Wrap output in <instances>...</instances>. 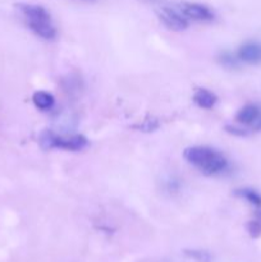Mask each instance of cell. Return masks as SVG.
<instances>
[{
    "label": "cell",
    "mask_w": 261,
    "mask_h": 262,
    "mask_svg": "<svg viewBox=\"0 0 261 262\" xmlns=\"http://www.w3.org/2000/svg\"><path fill=\"white\" fill-rule=\"evenodd\" d=\"M184 159L205 176H216L228 170L227 158L217 150L207 146H192L184 150Z\"/></svg>",
    "instance_id": "cell-1"
},
{
    "label": "cell",
    "mask_w": 261,
    "mask_h": 262,
    "mask_svg": "<svg viewBox=\"0 0 261 262\" xmlns=\"http://www.w3.org/2000/svg\"><path fill=\"white\" fill-rule=\"evenodd\" d=\"M19 12L25 17L30 30L44 40H54L56 37V28L51 15L42 5L20 3L17 5Z\"/></svg>",
    "instance_id": "cell-2"
},
{
    "label": "cell",
    "mask_w": 261,
    "mask_h": 262,
    "mask_svg": "<svg viewBox=\"0 0 261 262\" xmlns=\"http://www.w3.org/2000/svg\"><path fill=\"white\" fill-rule=\"evenodd\" d=\"M38 142L42 150L51 148H61L67 151H81L87 146V138L82 135H73L69 137H63L53 133L51 130L45 129L41 132Z\"/></svg>",
    "instance_id": "cell-3"
},
{
    "label": "cell",
    "mask_w": 261,
    "mask_h": 262,
    "mask_svg": "<svg viewBox=\"0 0 261 262\" xmlns=\"http://www.w3.org/2000/svg\"><path fill=\"white\" fill-rule=\"evenodd\" d=\"M158 17L163 25L171 31H183L188 27V19L182 14L181 10L171 7H161L158 10Z\"/></svg>",
    "instance_id": "cell-4"
},
{
    "label": "cell",
    "mask_w": 261,
    "mask_h": 262,
    "mask_svg": "<svg viewBox=\"0 0 261 262\" xmlns=\"http://www.w3.org/2000/svg\"><path fill=\"white\" fill-rule=\"evenodd\" d=\"M179 10L187 19L196 22H211L214 19V13L209 7L199 3L183 2L179 4Z\"/></svg>",
    "instance_id": "cell-5"
},
{
    "label": "cell",
    "mask_w": 261,
    "mask_h": 262,
    "mask_svg": "<svg viewBox=\"0 0 261 262\" xmlns=\"http://www.w3.org/2000/svg\"><path fill=\"white\" fill-rule=\"evenodd\" d=\"M237 58L240 59V61L251 66L261 64V42L248 41L241 45L237 51Z\"/></svg>",
    "instance_id": "cell-6"
},
{
    "label": "cell",
    "mask_w": 261,
    "mask_h": 262,
    "mask_svg": "<svg viewBox=\"0 0 261 262\" xmlns=\"http://www.w3.org/2000/svg\"><path fill=\"white\" fill-rule=\"evenodd\" d=\"M261 115L260 107L256 104H247L242 107V109L238 110L237 115H235V119L240 123L246 125H252L256 120L258 119V117Z\"/></svg>",
    "instance_id": "cell-7"
},
{
    "label": "cell",
    "mask_w": 261,
    "mask_h": 262,
    "mask_svg": "<svg viewBox=\"0 0 261 262\" xmlns=\"http://www.w3.org/2000/svg\"><path fill=\"white\" fill-rule=\"evenodd\" d=\"M193 101L196 102V105L201 109H212L215 106L217 101L216 95L212 94L211 91L206 89H197L196 92L193 95Z\"/></svg>",
    "instance_id": "cell-8"
},
{
    "label": "cell",
    "mask_w": 261,
    "mask_h": 262,
    "mask_svg": "<svg viewBox=\"0 0 261 262\" xmlns=\"http://www.w3.org/2000/svg\"><path fill=\"white\" fill-rule=\"evenodd\" d=\"M32 101L35 104V106L40 110H49L53 107L54 102V96L51 94L46 91H36L32 96Z\"/></svg>",
    "instance_id": "cell-9"
},
{
    "label": "cell",
    "mask_w": 261,
    "mask_h": 262,
    "mask_svg": "<svg viewBox=\"0 0 261 262\" xmlns=\"http://www.w3.org/2000/svg\"><path fill=\"white\" fill-rule=\"evenodd\" d=\"M235 196L241 197L245 201H247L248 204H251L252 206L261 209V194L257 191L252 188H240L234 191Z\"/></svg>",
    "instance_id": "cell-10"
},
{
    "label": "cell",
    "mask_w": 261,
    "mask_h": 262,
    "mask_svg": "<svg viewBox=\"0 0 261 262\" xmlns=\"http://www.w3.org/2000/svg\"><path fill=\"white\" fill-rule=\"evenodd\" d=\"M219 63L227 69H237L240 67V59L229 51H224L219 55Z\"/></svg>",
    "instance_id": "cell-11"
},
{
    "label": "cell",
    "mask_w": 261,
    "mask_h": 262,
    "mask_svg": "<svg viewBox=\"0 0 261 262\" xmlns=\"http://www.w3.org/2000/svg\"><path fill=\"white\" fill-rule=\"evenodd\" d=\"M184 255L187 256L191 260L197 261V262H211L212 256L210 255L207 251L204 250H186L184 251Z\"/></svg>",
    "instance_id": "cell-12"
},
{
    "label": "cell",
    "mask_w": 261,
    "mask_h": 262,
    "mask_svg": "<svg viewBox=\"0 0 261 262\" xmlns=\"http://www.w3.org/2000/svg\"><path fill=\"white\" fill-rule=\"evenodd\" d=\"M247 232L251 238H260L261 237V222L260 220H251L247 224Z\"/></svg>",
    "instance_id": "cell-13"
},
{
    "label": "cell",
    "mask_w": 261,
    "mask_h": 262,
    "mask_svg": "<svg viewBox=\"0 0 261 262\" xmlns=\"http://www.w3.org/2000/svg\"><path fill=\"white\" fill-rule=\"evenodd\" d=\"M225 130H227L228 133H230V135L238 136V137H243V136L248 135L247 130L242 129V128H237L234 127V125H227V127H225Z\"/></svg>",
    "instance_id": "cell-14"
},
{
    "label": "cell",
    "mask_w": 261,
    "mask_h": 262,
    "mask_svg": "<svg viewBox=\"0 0 261 262\" xmlns=\"http://www.w3.org/2000/svg\"><path fill=\"white\" fill-rule=\"evenodd\" d=\"M158 127H159V124L156 120H145V122H143V124L140 125L138 128L142 130H145V132H151V130L156 129Z\"/></svg>",
    "instance_id": "cell-15"
},
{
    "label": "cell",
    "mask_w": 261,
    "mask_h": 262,
    "mask_svg": "<svg viewBox=\"0 0 261 262\" xmlns=\"http://www.w3.org/2000/svg\"><path fill=\"white\" fill-rule=\"evenodd\" d=\"M252 127H253V129H255V130H261V115L258 117V119L256 120L255 123H253Z\"/></svg>",
    "instance_id": "cell-16"
},
{
    "label": "cell",
    "mask_w": 261,
    "mask_h": 262,
    "mask_svg": "<svg viewBox=\"0 0 261 262\" xmlns=\"http://www.w3.org/2000/svg\"><path fill=\"white\" fill-rule=\"evenodd\" d=\"M257 217H258V220H260V222H261V211L257 212Z\"/></svg>",
    "instance_id": "cell-17"
}]
</instances>
